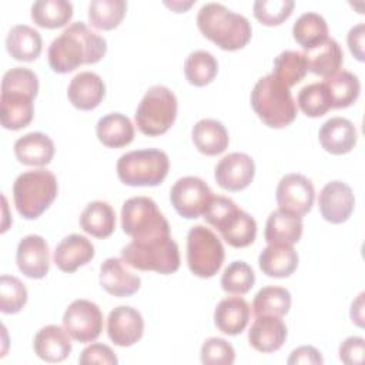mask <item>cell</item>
<instances>
[{"instance_id":"obj_1","label":"cell","mask_w":365,"mask_h":365,"mask_svg":"<svg viewBox=\"0 0 365 365\" xmlns=\"http://www.w3.org/2000/svg\"><path fill=\"white\" fill-rule=\"evenodd\" d=\"M107 51V41L84 21L71 23L47 50V60L53 71L66 74L83 64L98 63Z\"/></svg>"},{"instance_id":"obj_2","label":"cell","mask_w":365,"mask_h":365,"mask_svg":"<svg viewBox=\"0 0 365 365\" xmlns=\"http://www.w3.org/2000/svg\"><path fill=\"white\" fill-rule=\"evenodd\" d=\"M38 93L37 74L27 67H14L1 80L0 121L7 130L27 127L34 115V98Z\"/></svg>"},{"instance_id":"obj_3","label":"cell","mask_w":365,"mask_h":365,"mask_svg":"<svg viewBox=\"0 0 365 365\" xmlns=\"http://www.w3.org/2000/svg\"><path fill=\"white\" fill-rule=\"evenodd\" d=\"M197 26L204 37L228 51L245 47L252 36L251 23L245 16L214 1L201 6Z\"/></svg>"},{"instance_id":"obj_4","label":"cell","mask_w":365,"mask_h":365,"mask_svg":"<svg viewBox=\"0 0 365 365\" xmlns=\"http://www.w3.org/2000/svg\"><path fill=\"white\" fill-rule=\"evenodd\" d=\"M204 220L217 228L224 241L234 248H244L257 237V221L237 204L224 195H212L207 204Z\"/></svg>"},{"instance_id":"obj_5","label":"cell","mask_w":365,"mask_h":365,"mask_svg":"<svg viewBox=\"0 0 365 365\" xmlns=\"http://www.w3.org/2000/svg\"><path fill=\"white\" fill-rule=\"evenodd\" d=\"M251 106L259 120L272 128L289 125L298 111L289 88L272 74L255 83L251 91Z\"/></svg>"},{"instance_id":"obj_6","label":"cell","mask_w":365,"mask_h":365,"mask_svg":"<svg viewBox=\"0 0 365 365\" xmlns=\"http://www.w3.org/2000/svg\"><path fill=\"white\" fill-rule=\"evenodd\" d=\"M58 191L56 175L44 168L21 173L13 184V200L26 220L38 218L56 200Z\"/></svg>"},{"instance_id":"obj_7","label":"cell","mask_w":365,"mask_h":365,"mask_svg":"<svg viewBox=\"0 0 365 365\" xmlns=\"http://www.w3.org/2000/svg\"><path fill=\"white\" fill-rule=\"evenodd\" d=\"M170 170L168 155L158 148L128 151L117 161L120 181L131 187H154L164 181Z\"/></svg>"},{"instance_id":"obj_8","label":"cell","mask_w":365,"mask_h":365,"mask_svg":"<svg viewBox=\"0 0 365 365\" xmlns=\"http://www.w3.org/2000/svg\"><path fill=\"white\" fill-rule=\"evenodd\" d=\"M121 258L127 265L140 271L171 274L180 268V250L171 235L151 241H131L121 250Z\"/></svg>"},{"instance_id":"obj_9","label":"cell","mask_w":365,"mask_h":365,"mask_svg":"<svg viewBox=\"0 0 365 365\" xmlns=\"http://www.w3.org/2000/svg\"><path fill=\"white\" fill-rule=\"evenodd\" d=\"M121 228L133 241H151L170 235V224L153 198H128L121 208Z\"/></svg>"},{"instance_id":"obj_10","label":"cell","mask_w":365,"mask_h":365,"mask_svg":"<svg viewBox=\"0 0 365 365\" xmlns=\"http://www.w3.org/2000/svg\"><path fill=\"white\" fill-rule=\"evenodd\" d=\"M178 101L175 94L165 86L150 87L143 96L134 114L138 130L145 135L167 133L177 118Z\"/></svg>"},{"instance_id":"obj_11","label":"cell","mask_w":365,"mask_h":365,"mask_svg":"<svg viewBox=\"0 0 365 365\" xmlns=\"http://www.w3.org/2000/svg\"><path fill=\"white\" fill-rule=\"evenodd\" d=\"M225 258L221 240L207 227L194 225L187 235V264L200 278L214 277Z\"/></svg>"},{"instance_id":"obj_12","label":"cell","mask_w":365,"mask_h":365,"mask_svg":"<svg viewBox=\"0 0 365 365\" xmlns=\"http://www.w3.org/2000/svg\"><path fill=\"white\" fill-rule=\"evenodd\" d=\"M63 327L74 341H96L103 331V312L88 299H76L64 311Z\"/></svg>"},{"instance_id":"obj_13","label":"cell","mask_w":365,"mask_h":365,"mask_svg":"<svg viewBox=\"0 0 365 365\" xmlns=\"http://www.w3.org/2000/svg\"><path fill=\"white\" fill-rule=\"evenodd\" d=\"M212 195L214 194L208 184L200 177L194 175L178 178L170 191L173 207L181 217L187 220H194L202 215Z\"/></svg>"},{"instance_id":"obj_14","label":"cell","mask_w":365,"mask_h":365,"mask_svg":"<svg viewBox=\"0 0 365 365\" xmlns=\"http://www.w3.org/2000/svg\"><path fill=\"white\" fill-rule=\"evenodd\" d=\"M275 197L279 210L302 217L312 208L315 190L311 180H308L305 175L289 173L279 180Z\"/></svg>"},{"instance_id":"obj_15","label":"cell","mask_w":365,"mask_h":365,"mask_svg":"<svg viewBox=\"0 0 365 365\" xmlns=\"http://www.w3.org/2000/svg\"><path fill=\"white\" fill-rule=\"evenodd\" d=\"M255 175L254 160L245 153H230L224 155L214 171L217 184L227 191L247 188Z\"/></svg>"},{"instance_id":"obj_16","label":"cell","mask_w":365,"mask_h":365,"mask_svg":"<svg viewBox=\"0 0 365 365\" xmlns=\"http://www.w3.org/2000/svg\"><path fill=\"white\" fill-rule=\"evenodd\" d=\"M318 205L325 221L331 224H342L351 217L355 207L352 188L339 180L329 181L319 192Z\"/></svg>"},{"instance_id":"obj_17","label":"cell","mask_w":365,"mask_h":365,"mask_svg":"<svg viewBox=\"0 0 365 365\" xmlns=\"http://www.w3.org/2000/svg\"><path fill=\"white\" fill-rule=\"evenodd\" d=\"M107 334L117 346H131L143 338L144 318L130 305H118L107 318Z\"/></svg>"},{"instance_id":"obj_18","label":"cell","mask_w":365,"mask_h":365,"mask_svg":"<svg viewBox=\"0 0 365 365\" xmlns=\"http://www.w3.org/2000/svg\"><path fill=\"white\" fill-rule=\"evenodd\" d=\"M16 262L23 275L33 279L44 278L50 269L48 244L37 234L24 237L17 245Z\"/></svg>"},{"instance_id":"obj_19","label":"cell","mask_w":365,"mask_h":365,"mask_svg":"<svg viewBox=\"0 0 365 365\" xmlns=\"http://www.w3.org/2000/svg\"><path fill=\"white\" fill-rule=\"evenodd\" d=\"M101 288L118 298L130 297L140 289L141 279L134 274L123 258H107L100 267Z\"/></svg>"},{"instance_id":"obj_20","label":"cell","mask_w":365,"mask_h":365,"mask_svg":"<svg viewBox=\"0 0 365 365\" xmlns=\"http://www.w3.org/2000/svg\"><path fill=\"white\" fill-rule=\"evenodd\" d=\"M287 335V325L279 317L259 315L251 325L248 341L255 351L269 354L278 351L284 345Z\"/></svg>"},{"instance_id":"obj_21","label":"cell","mask_w":365,"mask_h":365,"mask_svg":"<svg viewBox=\"0 0 365 365\" xmlns=\"http://www.w3.org/2000/svg\"><path fill=\"white\" fill-rule=\"evenodd\" d=\"M106 96V84L103 78L93 71H81L76 74L67 88L70 103L83 111L96 108Z\"/></svg>"},{"instance_id":"obj_22","label":"cell","mask_w":365,"mask_h":365,"mask_svg":"<svg viewBox=\"0 0 365 365\" xmlns=\"http://www.w3.org/2000/svg\"><path fill=\"white\" fill-rule=\"evenodd\" d=\"M322 148L331 154L341 155L349 153L358 141L356 128L352 121L344 117H331L318 133Z\"/></svg>"},{"instance_id":"obj_23","label":"cell","mask_w":365,"mask_h":365,"mask_svg":"<svg viewBox=\"0 0 365 365\" xmlns=\"http://www.w3.org/2000/svg\"><path fill=\"white\" fill-rule=\"evenodd\" d=\"M94 254V245L87 237L70 234L57 244L53 259L63 272H74L78 267L90 262Z\"/></svg>"},{"instance_id":"obj_24","label":"cell","mask_w":365,"mask_h":365,"mask_svg":"<svg viewBox=\"0 0 365 365\" xmlns=\"http://www.w3.org/2000/svg\"><path fill=\"white\" fill-rule=\"evenodd\" d=\"M68 332L58 325H47L37 331L33 342L36 355L50 364L63 362L71 352Z\"/></svg>"},{"instance_id":"obj_25","label":"cell","mask_w":365,"mask_h":365,"mask_svg":"<svg viewBox=\"0 0 365 365\" xmlns=\"http://www.w3.org/2000/svg\"><path fill=\"white\" fill-rule=\"evenodd\" d=\"M54 150L53 140L47 134L38 131L24 134L14 143L16 158L24 165L43 167L50 164Z\"/></svg>"},{"instance_id":"obj_26","label":"cell","mask_w":365,"mask_h":365,"mask_svg":"<svg viewBox=\"0 0 365 365\" xmlns=\"http://www.w3.org/2000/svg\"><path fill=\"white\" fill-rule=\"evenodd\" d=\"M251 309L241 297H228L218 302L214 311L215 327L227 335L241 334L250 322Z\"/></svg>"},{"instance_id":"obj_27","label":"cell","mask_w":365,"mask_h":365,"mask_svg":"<svg viewBox=\"0 0 365 365\" xmlns=\"http://www.w3.org/2000/svg\"><path fill=\"white\" fill-rule=\"evenodd\" d=\"M298 254L292 245L285 244H268L259 257V269L272 278H287L298 267Z\"/></svg>"},{"instance_id":"obj_28","label":"cell","mask_w":365,"mask_h":365,"mask_svg":"<svg viewBox=\"0 0 365 365\" xmlns=\"http://www.w3.org/2000/svg\"><path fill=\"white\" fill-rule=\"evenodd\" d=\"M302 235V217L275 210L269 214L264 238L268 244H285L294 245L301 240Z\"/></svg>"},{"instance_id":"obj_29","label":"cell","mask_w":365,"mask_h":365,"mask_svg":"<svg viewBox=\"0 0 365 365\" xmlns=\"http://www.w3.org/2000/svg\"><path fill=\"white\" fill-rule=\"evenodd\" d=\"M6 48L19 61H34L41 53L43 38L36 29L27 24H16L7 33Z\"/></svg>"},{"instance_id":"obj_30","label":"cell","mask_w":365,"mask_h":365,"mask_svg":"<svg viewBox=\"0 0 365 365\" xmlns=\"http://www.w3.org/2000/svg\"><path fill=\"white\" fill-rule=\"evenodd\" d=\"M96 134L103 145L120 148L128 145L134 140V125L127 115L121 113H110L97 121Z\"/></svg>"},{"instance_id":"obj_31","label":"cell","mask_w":365,"mask_h":365,"mask_svg":"<svg viewBox=\"0 0 365 365\" xmlns=\"http://www.w3.org/2000/svg\"><path fill=\"white\" fill-rule=\"evenodd\" d=\"M192 143L200 153L205 155H217L225 151L230 137L221 121L202 118L192 127Z\"/></svg>"},{"instance_id":"obj_32","label":"cell","mask_w":365,"mask_h":365,"mask_svg":"<svg viewBox=\"0 0 365 365\" xmlns=\"http://www.w3.org/2000/svg\"><path fill=\"white\" fill-rule=\"evenodd\" d=\"M308 70L324 78L336 73L344 63V51L336 40L327 38L317 47L304 53Z\"/></svg>"},{"instance_id":"obj_33","label":"cell","mask_w":365,"mask_h":365,"mask_svg":"<svg viewBox=\"0 0 365 365\" xmlns=\"http://www.w3.org/2000/svg\"><path fill=\"white\" fill-rule=\"evenodd\" d=\"M80 227L96 238H107L115 230V211L106 201H91L80 215Z\"/></svg>"},{"instance_id":"obj_34","label":"cell","mask_w":365,"mask_h":365,"mask_svg":"<svg viewBox=\"0 0 365 365\" xmlns=\"http://www.w3.org/2000/svg\"><path fill=\"white\" fill-rule=\"evenodd\" d=\"M292 36L294 40L308 51L328 38V24L321 14L307 11L295 20Z\"/></svg>"},{"instance_id":"obj_35","label":"cell","mask_w":365,"mask_h":365,"mask_svg":"<svg viewBox=\"0 0 365 365\" xmlns=\"http://www.w3.org/2000/svg\"><path fill=\"white\" fill-rule=\"evenodd\" d=\"M324 84L329 91L332 108H346L359 97L361 83L358 77L348 70H338L332 76L327 77Z\"/></svg>"},{"instance_id":"obj_36","label":"cell","mask_w":365,"mask_h":365,"mask_svg":"<svg viewBox=\"0 0 365 365\" xmlns=\"http://www.w3.org/2000/svg\"><path fill=\"white\" fill-rule=\"evenodd\" d=\"M73 17V4L67 0H37L31 6L33 21L44 29L66 26Z\"/></svg>"},{"instance_id":"obj_37","label":"cell","mask_w":365,"mask_h":365,"mask_svg":"<svg viewBox=\"0 0 365 365\" xmlns=\"http://www.w3.org/2000/svg\"><path fill=\"white\" fill-rule=\"evenodd\" d=\"M252 308L255 317L272 315L281 318L287 315L291 308V294L282 287H264L255 294Z\"/></svg>"},{"instance_id":"obj_38","label":"cell","mask_w":365,"mask_h":365,"mask_svg":"<svg viewBox=\"0 0 365 365\" xmlns=\"http://www.w3.org/2000/svg\"><path fill=\"white\" fill-rule=\"evenodd\" d=\"M218 73V61L205 50H197L190 53L184 63V74L190 84L195 87H204L210 84Z\"/></svg>"},{"instance_id":"obj_39","label":"cell","mask_w":365,"mask_h":365,"mask_svg":"<svg viewBox=\"0 0 365 365\" xmlns=\"http://www.w3.org/2000/svg\"><path fill=\"white\" fill-rule=\"evenodd\" d=\"M307 71L308 64L304 53L285 50L275 57L271 74L289 88L298 84L305 77Z\"/></svg>"},{"instance_id":"obj_40","label":"cell","mask_w":365,"mask_h":365,"mask_svg":"<svg viewBox=\"0 0 365 365\" xmlns=\"http://www.w3.org/2000/svg\"><path fill=\"white\" fill-rule=\"evenodd\" d=\"M125 10L124 0H93L88 4V19L98 30H113L123 21Z\"/></svg>"},{"instance_id":"obj_41","label":"cell","mask_w":365,"mask_h":365,"mask_svg":"<svg viewBox=\"0 0 365 365\" xmlns=\"http://www.w3.org/2000/svg\"><path fill=\"white\" fill-rule=\"evenodd\" d=\"M297 103L301 111L308 117H321L332 108L331 96L324 81L304 86L298 93Z\"/></svg>"},{"instance_id":"obj_42","label":"cell","mask_w":365,"mask_h":365,"mask_svg":"<svg viewBox=\"0 0 365 365\" xmlns=\"http://www.w3.org/2000/svg\"><path fill=\"white\" fill-rule=\"evenodd\" d=\"M255 284V274L245 261H232L224 269L221 287L228 294H247Z\"/></svg>"},{"instance_id":"obj_43","label":"cell","mask_w":365,"mask_h":365,"mask_svg":"<svg viewBox=\"0 0 365 365\" xmlns=\"http://www.w3.org/2000/svg\"><path fill=\"white\" fill-rule=\"evenodd\" d=\"M27 302V288L14 275L3 274L0 278V311L17 314Z\"/></svg>"},{"instance_id":"obj_44","label":"cell","mask_w":365,"mask_h":365,"mask_svg":"<svg viewBox=\"0 0 365 365\" xmlns=\"http://www.w3.org/2000/svg\"><path fill=\"white\" fill-rule=\"evenodd\" d=\"M295 3L292 0H257L254 3V16L255 19L265 26H278L285 21L292 10Z\"/></svg>"},{"instance_id":"obj_45","label":"cell","mask_w":365,"mask_h":365,"mask_svg":"<svg viewBox=\"0 0 365 365\" xmlns=\"http://www.w3.org/2000/svg\"><path fill=\"white\" fill-rule=\"evenodd\" d=\"M201 362L205 365H232L235 361L234 346L224 338H208L201 346Z\"/></svg>"},{"instance_id":"obj_46","label":"cell","mask_w":365,"mask_h":365,"mask_svg":"<svg viewBox=\"0 0 365 365\" xmlns=\"http://www.w3.org/2000/svg\"><path fill=\"white\" fill-rule=\"evenodd\" d=\"M118 362L113 349L106 344H91L86 346L78 358L80 365H115Z\"/></svg>"},{"instance_id":"obj_47","label":"cell","mask_w":365,"mask_h":365,"mask_svg":"<svg viewBox=\"0 0 365 365\" xmlns=\"http://www.w3.org/2000/svg\"><path fill=\"white\" fill-rule=\"evenodd\" d=\"M365 341L361 336H348L339 345V359L346 365H359L364 361Z\"/></svg>"},{"instance_id":"obj_48","label":"cell","mask_w":365,"mask_h":365,"mask_svg":"<svg viewBox=\"0 0 365 365\" xmlns=\"http://www.w3.org/2000/svg\"><path fill=\"white\" fill-rule=\"evenodd\" d=\"M288 365H297V364H304V365H321L324 364V358L321 352L314 348L312 345H302L294 349L287 359Z\"/></svg>"},{"instance_id":"obj_49","label":"cell","mask_w":365,"mask_h":365,"mask_svg":"<svg viewBox=\"0 0 365 365\" xmlns=\"http://www.w3.org/2000/svg\"><path fill=\"white\" fill-rule=\"evenodd\" d=\"M364 37H365V24L364 23H358L354 27H351V30L348 31V37H346L349 51L359 61L365 60Z\"/></svg>"},{"instance_id":"obj_50","label":"cell","mask_w":365,"mask_h":365,"mask_svg":"<svg viewBox=\"0 0 365 365\" xmlns=\"http://www.w3.org/2000/svg\"><path fill=\"white\" fill-rule=\"evenodd\" d=\"M351 319L355 325L364 328V292H359L358 297L352 301Z\"/></svg>"},{"instance_id":"obj_51","label":"cell","mask_w":365,"mask_h":365,"mask_svg":"<svg viewBox=\"0 0 365 365\" xmlns=\"http://www.w3.org/2000/svg\"><path fill=\"white\" fill-rule=\"evenodd\" d=\"M194 3H195V1H192V0H191V1H185V3H184V1H182V3H181V1H171V3L165 1V4H167L168 7H171L173 10H175L177 13L185 11V10H187L190 6H192Z\"/></svg>"}]
</instances>
